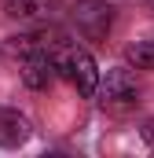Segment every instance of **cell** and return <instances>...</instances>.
<instances>
[{"instance_id": "6da1fadb", "label": "cell", "mask_w": 154, "mask_h": 158, "mask_svg": "<svg viewBox=\"0 0 154 158\" xmlns=\"http://www.w3.org/2000/svg\"><path fill=\"white\" fill-rule=\"evenodd\" d=\"M55 63H59V74L70 81L81 96H95V88H99V66H95V59H92L88 48L66 40V44H59Z\"/></svg>"}, {"instance_id": "7a4b0ae2", "label": "cell", "mask_w": 154, "mask_h": 158, "mask_svg": "<svg viewBox=\"0 0 154 158\" xmlns=\"http://www.w3.org/2000/svg\"><path fill=\"white\" fill-rule=\"evenodd\" d=\"M95 99H99V107L110 110V114H128V110H136V107H140V85L132 77V70H125V66L107 70V77H99Z\"/></svg>"}, {"instance_id": "3957f363", "label": "cell", "mask_w": 154, "mask_h": 158, "mask_svg": "<svg viewBox=\"0 0 154 158\" xmlns=\"http://www.w3.org/2000/svg\"><path fill=\"white\" fill-rule=\"evenodd\" d=\"M70 22H74L81 40L99 44L114 30V4H107V0H77L70 7Z\"/></svg>"}, {"instance_id": "277c9868", "label": "cell", "mask_w": 154, "mask_h": 158, "mask_svg": "<svg viewBox=\"0 0 154 158\" xmlns=\"http://www.w3.org/2000/svg\"><path fill=\"white\" fill-rule=\"evenodd\" d=\"M18 74H22V85H26V88H33V92H44V88H51V85H55V77H63V74H59V63H55V52L26 55Z\"/></svg>"}, {"instance_id": "5b68a950", "label": "cell", "mask_w": 154, "mask_h": 158, "mask_svg": "<svg viewBox=\"0 0 154 158\" xmlns=\"http://www.w3.org/2000/svg\"><path fill=\"white\" fill-rule=\"evenodd\" d=\"M30 136H33V125H30L26 114H18L15 107H0V147L15 151V147H22Z\"/></svg>"}, {"instance_id": "8992f818", "label": "cell", "mask_w": 154, "mask_h": 158, "mask_svg": "<svg viewBox=\"0 0 154 158\" xmlns=\"http://www.w3.org/2000/svg\"><path fill=\"white\" fill-rule=\"evenodd\" d=\"M4 4V11L11 15V19H55V11H59V0H0Z\"/></svg>"}, {"instance_id": "52a82bcc", "label": "cell", "mask_w": 154, "mask_h": 158, "mask_svg": "<svg viewBox=\"0 0 154 158\" xmlns=\"http://www.w3.org/2000/svg\"><path fill=\"white\" fill-rule=\"evenodd\" d=\"M125 59L136 66V70H154V33L143 40H132L125 48Z\"/></svg>"}, {"instance_id": "ba28073f", "label": "cell", "mask_w": 154, "mask_h": 158, "mask_svg": "<svg viewBox=\"0 0 154 158\" xmlns=\"http://www.w3.org/2000/svg\"><path fill=\"white\" fill-rule=\"evenodd\" d=\"M140 136H143V143H147V147L154 151V118H147V121H143V129H140Z\"/></svg>"}]
</instances>
